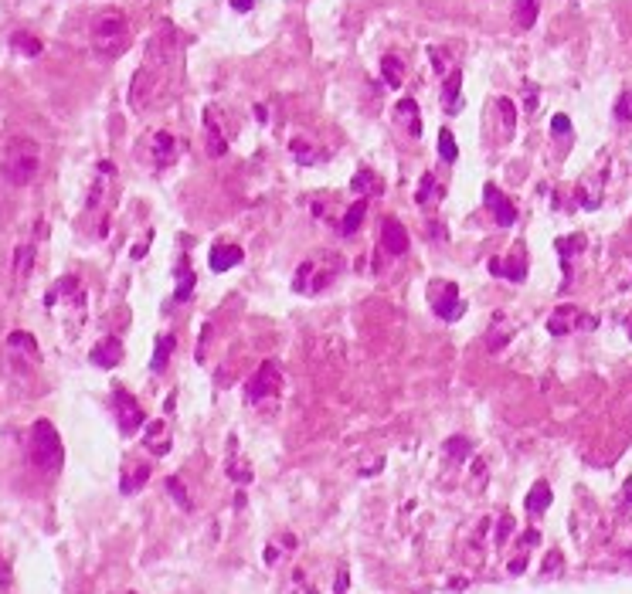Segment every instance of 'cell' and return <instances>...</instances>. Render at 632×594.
<instances>
[{
	"label": "cell",
	"mask_w": 632,
	"mask_h": 594,
	"mask_svg": "<svg viewBox=\"0 0 632 594\" xmlns=\"http://www.w3.org/2000/svg\"><path fill=\"white\" fill-rule=\"evenodd\" d=\"M582 313L574 309V306H561V309H555L551 313V320H547V333L551 336H564V333H571L574 326H582Z\"/></svg>",
	"instance_id": "10"
},
{
	"label": "cell",
	"mask_w": 632,
	"mask_h": 594,
	"mask_svg": "<svg viewBox=\"0 0 632 594\" xmlns=\"http://www.w3.org/2000/svg\"><path fill=\"white\" fill-rule=\"evenodd\" d=\"M167 489L177 496V503H181V506H191V503H187V496H184V489L177 486V479H167Z\"/></svg>",
	"instance_id": "36"
},
{
	"label": "cell",
	"mask_w": 632,
	"mask_h": 594,
	"mask_svg": "<svg viewBox=\"0 0 632 594\" xmlns=\"http://www.w3.org/2000/svg\"><path fill=\"white\" fill-rule=\"evenodd\" d=\"M62 458H65V448H62V438H58V428L51 425L48 418L34 421V428H31V462L41 469V472H58V469H62Z\"/></svg>",
	"instance_id": "3"
},
{
	"label": "cell",
	"mask_w": 632,
	"mask_h": 594,
	"mask_svg": "<svg viewBox=\"0 0 632 594\" xmlns=\"http://www.w3.org/2000/svg\"><path fill=\"white\" fill-rule=\"evenodd\" d=\"M112 404H116V418H119V428H123V435H133V431L143 425V411H139V404H136V401H133L129 394H123V391H116Z\"/></svg>",
	"instance_id": "9"
},
{
	"label": "cell",
	"mask_w": 632,
	"mask_h": 594,
	"mask_svg": "<svg viewBox=\"0 0 632 594\" xmlns=\"http://www.w3.org/2000/svg\"><path fill=\"white\" fill-rule=\"evenodd\" d=\"M170 353H173V336H160V340H156V350H154V370H164V367H167V360H170Z\"/></svg>",
	"instance_id": "23"
},
{
	"label": "cell",
	"mask_w": 632,
	"mask_h": 594,
	"mask_svg": "<svg viewBox=\"0 0 632 594\" xmlns=\"http://www.w3.org/2000/svg\"><path fill=\"white\" fill-rule=\"evenodd\" d=\"M14 48H17V51H24V55H41V41L31 38V34H17Z\"/></svg>",
	"instance_id": "28"
},
{
	"label": "cell",
	"mask_w": 632,
	"mask_h": 594,
	"mask_svg": "<svg viewBox=\"0 0 632 594\" xmlns=\"http://www.w3.org/2000/svg\"><path fill=\"white\" fill-rule=\"evenodd\" d=\"M442 109L449 116H456L463 109V75L459 72H449L446 75V85H442Z\"/></svg>",
	"instance_id": "12"
},
{
	"label": "cell",
	"mask_w": 632,
	"mask_h": 594,
	"mask_svg": "<svg viewBox=\"0 0 632 594\" xmlns=\"http://www.w3.org/2000/svg\"><path fill=\"white\" fill-rule=\"evenodd\" d=\"M337 594H343V591H337Z\"/></svg>",
	"instance_id": "44"
},
{
	"label": "cell",
	"mask_w": 632,
	"mask_h": 594,
	"mask_svg": "<svg viewBox=\"0 0 632 594\" xmlns=\"http://www.w3.org/2000/svg\"><path fill=\"white\" fill-rule=\"evenodd\" d=\"M578 204L585 207V211H595L601 204V187H591V183H582L578 187Z\"/></svg>",
	"instance_id": "25"
},
{
	"label": "cell",
	"mask_w": 632,
	"mask_h": 594,
	"mask_svg": "<svg viewBox=\"0 0 632 594\" xmlns=\"http://www.w3.org/2000/svg\"><path fill=\"white\" fill-rule=\"evenodd\" d=\"M551 133H555V136H564V133H571V119L564 116V112H557L555 119H551Z\"/></svg>",
	"instance_id": "33"
},
{
	"label": "cell",
	"mask_w": 632,
	"mask_h": 594,
	"mask_svg": "<svg viewBox=\"0 0 632 594\" xmlns=\"http://www.w3.org/2000/svg\"><path fill=\"white\" fill-rule=\"evenodd\" d=\"M629 340H632V326H629Z\"/></svg>",
	"instance_id": "43"
},
{
	"label": "cell",
	"mask_w": 632,
	"mask_h": 594,
	"mask_svg": "<svg viewBox=\"0 0 632 594\" xmlns=\"http://www.w3.org/2000/svg\"><path fill=\"white\" fill-rule=\"evenodd\" d=\"M191 292H194V272H191V269H187V272L181 269V272H177V292H173V299L184 303Z\"/></svg>",
	"instance_id": "26"
},
{
	"label": "cell",
	"mask_w": 632,
	"mask_h": 594,
	"mask_svg": "<svg viewBox=\"0 0 632 594\" xmlns=\"http://www.w3.org/2000/svg\"><path fill=\"white\" fill-rule=\"evenodd\" d=\"M469 448H473V445L466 442V438H449V442H446V455L449 458H466V455H469Z\"/></svg>",
	"instance_id": "29"
},
{
	"label": "cell",
	"mask_w": 632,
	"mask_h": 594,
	"mask_svg": "<svg viewBox=\"0 0 632 594\" xmlns=\"http://www.w3.org/2000/svg\"><path fill=\"white\" fill-rule=\"evenodd\" d=\"M616 119L618 122H632V89H626L616 99Z\"/></svg>",
	"instance_id": "27"
},
{
	"label": "cell",
	"mask_w": 632,
	"mask_h": 594,
	"mask_svg": "<svg viewBox=\"0 0 632 594\" xmlns=\"http://www.w3.org/2000/svg\"><path fill=\"white\" fill-rule=\"evenodd\" d=\"M279 384H282L279 364H276V360H265V364L255 370V377L245 384L248 404H259V401H265V397H272V394L279 391Z\"/></svg>",
	"instance_id": "6"
},
{
	"label": "cell",
	"mask_w": 632,
	"mask_h": 594,
	"mask_svg": "<svg viewBox=\"0 0 632 594\" xmlns=\"http://www.w3.org/2000/svg\"><path fill=\"white\" fill-rule=\"evenodd\" d=\"M381 248H385L387 255H405L408 252V231L401 225L398 217H385V225H381Z\"/></svg>",
	"instance_id": "8"
},
{
	"label": "cell",
	"mask_w": 632,
	"mask_h": 594,
	"mask_svg": "<svg viewBox=\"0 0 632 594\" xmlns=\"http://www.w3.org/2000/svg\"><path fill=\"white\" fill-rule=\"evenodd\" d=\"M524 567H527V561L517 557V561H510V574H524Z\"/></svg>",
	"instance_id": "41"
},
{
	"label": "cell",
	"mask_w": 632,
	"mask_h": 594,
	"mask_svg": "<svg viewBox=\"0 0 632 594\" xmlns=\"http://www.w3.org/2000/svg\"><path fill=\"white\" fill-rule=\"evenodd\" d=\"M232 7H235V11H242V14H245V11H252V7H255V0H232Z\"/></svg>",
	"instance_id": "40"
},
{
	"label": "cell",
	"mask_w": 632,
	"mask_h": 594,
	"mask_svg": "<svg viewBox=\"0 0 632 594\" xmlns=\"http://www.w3.org/2000/svg\"><path fill=\"white\" fill-rule=\"evenodd\" d=\"M429 303L446 323L463 320L466 313V303L459 299V286H452V282H432L429 286Z\"/></svg>",
	"instance_id": "5"
},
{
	"label": "cell",
	"mask_w": 632,
	"mask_h": 594,
	"mask_svg": "<svg viewBox=\"0 0 632 594\" xmlns=\"http://www.w3.org/2000/svg\"><path fill=\"white\" fill-rule=\"evenodd\" d=\"M381 75H385L387 89H401V82H405V65H401L395 55H385V58H381Z\"/></svg>",
	"instance_id": "17"
},
{
	"label": "cell",
	"mask_w": 632,
	"mask_h": 594,
	"mask_svg": "<svg viewBox=\"0 0 632 594\" xmlns=\"http://www.w3.org/2000/svg\"><path fill=\"white\" fill-rule=\"evenodd\" d=\"M41 170V150L38 143L28 136H17L7 143V153H4V177L14 183V187H28V183L38 177Z\"/></svg>",
	"instance_id": "1"
},
{
	"label": "cell",
	"mask_w": 632,
	"mask_h": 594,
	"mask_svg": "<svg viewBox=\"0 0 632 594\" xmlns=\"http://www.w3.org/2000/svg\"><path fill=\"white\" fill-rule=\"evenodd\" d=\"M398 116L408 122V133H412V136H422V116H418L415 99H401V102H398Z\"/></svg>",
	"instance_id": "19"
},
{
	"label": "cell",
	"mask_w": 632,
	"mask_h": 594,
	"mask_svg": "<svg viewBox=\"0 0 632 594\" xmlns=\"http://www.w3.org/2000/svg\"><path fill=\"white\" fill-rule=\"evenodd\" d=\"M177 160V139L170 133H156L154 136V163L156 167H170Z\"/></svg>",
	"instance_id": "14"
},
{
	"label": "cell",
	"mask_w": 632,
	"mask_h": 594,
	"mask_svg": "<svg viewBox=\"0 0 632 594\" xmlns=\"http://www.w3.org/2000/svg\"><path fill=\"white\" fill-rule=\"evenodd\" d=\"M238 261H242V248H238V244H215L208 265H211V272H228Z\"/></svg>",
	"instance_id": "13"
},
{
	"label": "cell",
	"mask_w": 632,
	"mask_h": 594,
	"mask_svg": "<svg viewBox=\"0 0 632 594\" xmlns=\"http://www.w3.org/2000/svg\"><path fill=\"white\" fill-rule=\"evenodd\" d=\"M429 58H432V65H435V72L439 75H449L452 68H449V58H446V51L442 48H429Z\"/></svg>",
	"instance_id": "31"
},
{
	"label": "cell",
	"mask_w": 632,
	"mask_h": 594,
	"mask_svg": "<svg viewBox=\"0 0 632 594\" xmlns=\"http://www.w3.org/2000/svg\"><path fill=\"white\" fill-rule=\"evenodd\" d=\"M585 234H574V238H568V242H564V238H557L555 242V248L557 252H561V259H564V269H568V261H571V255H578V252H582V248H585Z\"/></svg>",
	"instance_id": "21"
},
{
	"label": "cell",
	"mask_w": 632,
	"mask_h": 594,
	"mask_svg": "<svg viewBox=\"0 0 632 594\" xmlns=\"http://www.w3.org/2000/svg\"><path fill=\"white\" fill-rule=\"evenodd\" d=\"M146 248H150V234H143V242L133 248V259H143V255H146Z\"/></svg>",
	"instance_id": "38"
},
{
	"label": "cell",
	"mask_w": 632,
	"mask_h": 594,
	"mask_svg": "<svg viewBox=\"0 0 632 594\" xmlns=\"http://www.w3.org/2000/svg\"><path fill=\"white\" fill-rule=\"evenodd\" d=\"M89 360H92L95 367H116L119 364V360H123V343H119V340H112V336H109V340H99V343H95L92 347V353H89Z\"/></svg>",
	"instance_id": "11"
},
{
	"label": "cell",
	"mask_w": 632,
	"mask_h": 594,
	"mask_svg": "<svg viewBox=\"0 0 632 594\" xmlns=\"http://www.w3.org/2000/svg\"><path fill=\"white\" fill-rule=\"evenodd\" d=\"M507 534H510V519H503V523H500V534H496V540L503 544V540H507Z\"/></svg>",
	"instance_id": "42"
},
{
	"label": "cell",
	"mask_w": 632,
	"mask_h": 594,
	"mask_svg": "<svg viewBox=\"0 0 632 594\" xmlns=\"http://www.w3.org/2000/svg\"><path fill=\"white\" fill-rule=\"evenodd\" d=\"M483 200H486V207H490V214H493V221L500 225V228H510V225L517 221L513 200H510L496 183H486V187H483Z\"/></svg>",
	"instance_id": "7"
},
{
	"label": "cell",
	"mask_w": 632,
	"mask_h": 594,
	"mask_svg": "<svg viewBox=\"0 0 632 594\" xmlns=\"http://www.w3.org/2000/svg\"><path fill=\"white\" fill-rule=\"evenodd\" d=\"M31 259H34L31 244H28V248H21V252H17V272H21V275L28 272V269H31Z\"/></svg>",
	"instance_id": "34"
},
{
	"label": "cell",
	"mask_w": 632,
	"mask_h": 594,
	"mask_svg": "<svg viewBox=\"0 0 632 594\" xmlns=\"http://www.w3.org/2000/svg\"><path fill=\"white\" fill-rule=\"evenodd\" d=\"M289 150H293L296 163H303V167H313V163H320V153L313 150L306 139H293V143H289Z\"/></svg>",
	"instance_id": "20"
},
{
	"label": "cell",
	"mask_w": 632,
	"mask_h": 594,
	"mask_svg": "<svg viewBox=\"0 0 632 594\" xmlns=\"http://www.w3.org/2000/svg\"><path fill=\"white\" fill-rule=\"evenodd\" d=\"M340 272H343V259L340 255H326L323 259H309L299 265V272H296L293 279V289L296 292H320V289H330L333 282L340 279Z\"/></svg>",
	"instance_id": "4"
},
{
	"label": "cell",
	"mask_w": 632,
	"mask_h": 594,
	"mask_svg": "<svg viewBox=\"0 0 632 594\" xmlns=\"http://www.w3.org/2000/svg\"><path fill=\"white\" fill-rule=\"evenodd\" d=\"M439 156H442L446 163H456V160H459V146H456V139H452L449 129L439 133Z\"/></svg>",
	"instance_id": "24"
},
{
	"label": "cell",
	"mask_w": 632,
	"mask_h": 594,
	"mask_svg": "<svg viewBox=\"0 0 632 594\" xmlns=\"http://www.w3.org/2000/svg\"><path fill=\"white\" fill-rule=\"evenodd\" d=\"M551 500H555V496H551V486H547V482H537V486L527 492L524 506H527V513H530V517H537V513H544V509L551 506Z\"/></svg>",
	"instance_id": "15"
},
{
	"label": "cell",
	"mask_w": 632,
	"mask_h": 594,
	"mask_svg": "<svg viewBox=\"0 0 632 594\" xmlns=\"http://www.w3.org/2000/svg\"><path fill=\"white\" fill-rule=\"evenodd\" d=\"M561 564H564V561H561V550H551L544 567H540V574H544V578H555V574H561Z\"/></svg>",
	"instance_id": "30"
},
{
	"label": "cell",
	"mask_w": 632,
	"mask_h": 594,
	"mask_svg": "<svg viewBox=\"0 0 632 594\" xmlns=\"http://www.w3.org/2000/svg\"><path fill=\"white\" fill-rule=\"evenodd\" d=\"M129 45V24L119 11H102L92 21V48L102 58H116L123 55Z\"/></svg>",
	"instance_id": "2"
},
{
	"label": "cell",
	"mask_w": 632,
	"mask_h": 594,
	"mask_svg": "<svg viewBox=\"0 0 632 594\" xmlns=\"http://www.w3.org/2000/svg\"><path fill=\"white\" fill-rule=\"evenodd\" d=\"M534 106H537V89L527 82V109H534Z\"/></svg>",
	"instance_id": "39"
},
{
	"label": "cell",
	"mask_w": 632,
	"mask_h": 594,
	"mask_svg": "<svg viewBox=\"0 0 632 594\" xmlns=\"http://www.w3.org/2000/svg\"><path fill=\"white\" fill-rule=\"evenodd\" d=\"M513 17L524 31H530L537 24V0H513Z\"/></svg>",
	"instance_id": "18"
},
{
	"label": "cell",
	"mask_w": 632,
	"mask_h": 594,
	"mask_svg": "<svg viewBox=\"0 0 632 594\" xmlns=\"http://www.w3.org/2000/svg\"><path fill=\"white\" fill-rule=\"evenodd\" d=\"M432 194H435V177L432 173H425V177H422V187H418V204H425Z\"/></svg>",
	"instance_id": "32"
},
{
	"label": "cell",
	"mask_w": 632,
	"mask_h": 594,
	"mask_svg": "<svg viewBox=\"0 0 632 594\" xmlns=\"http://www.w3.org/2000/svg\"><path fill=\"white\" fill-rule=\"evenodd\" d=\"M34 340L28 333H11V347H31Z\"/></svg>",
	"instance_id": "37"
},
{
	"label": "cell",
	"mask_w": 632,
	"mask_h": 594,
	"mask_svg": "<svg viewBox=\"0 0 632 594\" xmlns=\"http://www.w3.org/2000/svg\"><path fill=\"white\" fill-rule=\"evenodd\" d=\"M146 475H150V469H139L136 479H126V482H123V492H136V489L143 486V479H146Z\"/></svg>",
	"instance_id": "35"
},
{
	"label": "cell",
	"mask_w": 632,
	"mask_h": 594,
	"mask_svg": "<svg viewBox=\"0 0 632 594\" xmlns=\"http://www.w3.org/2000/svg\"><path fill=\"white\" fill-rule=\"evenodd\" d=\"M350 187H354L360 198H368V194H377V190H381V183L374 180V173H370V170H360L354 180H350Z\"/></svg>",
	"instance_id": "22"
},
{
	"label": "cell",
	"mask_w": 632,
	"mask_h": 594,
	"mask_svg": "<svg viewBox=\"0 0 632 594\" xmlns=\"http://www.w3.org/2000/svg\"><path fill=\"white\" fill-rule=\"evenodd\" d=\"M364 214H368V200L364 198L354 200V204L347 207V214H343V221H340V231H343V234H357L360 225H364Z\"/></svg>",
	"instance_id": "16"
}]
</instances>
